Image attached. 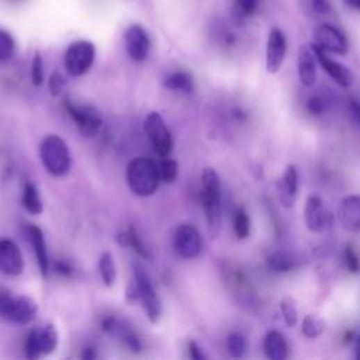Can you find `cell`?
<instances>
[{
  "instance_id": "1",
  "label": "cell",
  "mask_w": 360,
  "mask_h": 360,
  "mask_svg": "<svg viewBox=\"0 0 360 360\" xmlns=\"http://www.w3.org/2000/svg\"><path fill=\"white\" fill-rule=\"evenodd\" d=\"M127 183L137 196H152L161 183L158 165L149 158L133 159L127 166Z\"/></svg>"
},
{
  "instance_id": "2",
  "label": "cell",
  "mask_w": 360,
  "mask_h": 360,
  "mask_svg": "<svg viewBox=\"0 0 360 360\" xmlns=\"http://www.w3.org/2000/svg\"><path fill=\"white\" fill-rule=\"evenodd\" d=\"M202 183V199L206 210L208 231L211 236L215 238L221 229V183L217 172L211 167H207L203 172Z\"/></svg>"
},
{
  "instance_id": "3",
  "label": "cell",
  "mask_w": 360,
  "mask_h": 360,
  "mask_svg": "<svg viewBox=\"0 0 360 360\" xmlns=\"http://www.w3.org/2000/svg\"><path fill=\"white\" fill-rule=\"evenodd\" d=\"M40 156L45 169L52 176H65L71 169V152L61 137L54 134L47 136L41 141Z\"/></svg>"
},
{
  "instance_id": "4",
  "label": "cell",
  "mask_w": 360,
  "mask_h": 360,
  "mask_svg": "<svg viewBox=\"0 0 360 360\" xmlns=\"http://www.w3.org/2000/svg\"><path fill=\"white\" fill-rule=\"evenodd\" d=\"M38 313V306L31 297H15L8 288L0 287V317L15 324H28Z\"/></svg>"
},
{
  "instance_id": "5",
  "label": "cell",
  "mask_w": 360,
  "mask_h": 360,
  "mask_svg": "<svg viewBox=\"0 0 360 360\" xmlns=\"http://www.w3.org/2000/svg\"><path fill=\"white\" fill-rule=\"evenodd\" d=\"M134 277H136V297L142 303L144 310L149 321L156 322L162 316L161 300L156 294L154 283L151 280L149 273L141 263L134 265Z\"/></svg>"
},
{
  "instance_id": "6",
  "label": "cell",
  "mask_w": 360,
  "mask_h": 360,
  "mask_svg": "<svg viewBox=\"0 0 360 360\" xmlns=\"http://www.w3.org/2000/svg\"><path fill=\"white\" fill-rule=\"evenodd\" d=\"M96 56L95 45L90 41H76L69 45L65 54V69L74 76H83L93 65Z\"/></svg>"
},
{
  "instance_id": "7",
  "label": "cell",
  "mask_w": 360,
  "mask_h": 360,
  "mask_svg": "<svg viewBox=\"0 0 360 360\" xmlns=\"http://www.w3.org/2000/svg\"><path fill=\"white\" fill-rule=\"evenodd\" d=\"M145 131L149 141L152 142L155 152L161 158H167L173 148V140L159 113L148 114L145 120Z\"/></svg>"
},
{
  "instance_id": "8",
  "label": "cell",
  "mask_w": 360,
  "mask_h": 360,
  "mask_svg": "<svg viewBox=\"0 0 360 360\" xmlns=\"http://www.w3.org/2000/svg\"><path fill=\"white\" fill-rule=\"evenodd\" d=\"M65 108L76 123L78 130L85 137H95L103 124L100 113L92 106H78L71 100H65Z\"/></svg>"
},
{
  "instance_id": "9",
  "label": "cell",
  "mask_w": 360,
  "mask_h": 360,
  "mask_svg": "<svg viewBox=\"0 0 360 360\" xmlns=\"http://www.w3.org/2000/svg\"><path fill=\"white\" fill-rule=\"evenodd\" d=\"M58 332L54 325H47L41 329H33L26 341V356L28 359H38L49 354L56 349Z\"/></svg>"
},
{
  "instance_id": "10",
  "label": "cell",
  "mask_w": 360,
  "mask_h": 360,
  "mask_svg": "<svg viewBox=\"0 0 360 360\" xmlns=\"http://www.w3.org/2000/svg\"><path fill=\"white\" fill-rule=\"evenodd\" d=\"M173 244L176 252L185 259L197 258L203 249L202 235L192 224H183L176 229Z\"/></svg>"
},
{
  "instance_id": "11",
  "label": "cell",
  "mask_w": 360,
  "mask_h": 360,
  "mask_svg": "<svg viewBox=\"0 0 360 360\" xmlns=\"http://www.w3.org/2000/svg\"><path fill=\"white\" fill-rule=\"evenodd\" d=\"M314 41L316 47L335 55H346L349 49L346 37L341 30L331 24L318 26L314 33Z\"/></svg>"
},
{
  "instance_id": "12",
  "label": "cell",
  "mask_w": 360,
  "mask_h": 360,
  "mask_svg": "<svg viewBox=\"0 0 360 360\" xmlns=\"http://www.w3.org/2000/svg\"><path fill=\"white\" fill-rule=\"evenodd\" d=\"M287 52V41L281 30L272 28L266 44V71L277 74L281 68Z\"/></svg>"
},
{
  "instance_id": "13",
  "label": "cell",
  "mask_w": 360,
  "mask_h": 360,
  "mask_svg": "<svg viewBox=\"0 0 360 360\" xmlns=\"http://www.w3.org/2000/svg\"><path fill=\"white\" fill-rule=\"evenodd\" d=\"M126 48L130 58L136 63H142L147 59L151 48L149 35L142 26H130L126 31Z\"/></svg>"
},
{
  "instance_id": "14",
  "label": "cell",
  "mask_w": 360,
  "mask_h": 360,
  "mask_svg": "<svg viewBox=\"0 0 360 360\" xmlns=\"http://www.w3.org/2000/svg\"><path fill=\"white\" fill-rule=\"evenodd\" d=\"M313 49L316 52L317 61L320 63V65L322 67V69L342 88H350L354 82V76L352 74V71L349 68H346L345 65H342L341 63L334 61L332 58L328 56V52L322 51L321 48L313 45Z\"/></svg>"
},
{
  "instance_id": "15",
  "label": "cell",
  "mask_w": 360,
  "mask_h": 360,
  "mask_svg": "<svg viewBox=\"0 0 360 360\" xmlns=\"http://www.w3.org/2000/svg\"><path fill=\"white\" fill-rule=\"evenodd\" d=\"M0 270L10 276H19L24 270L23 255L9 239H0Z\"/></svg>"
},
{
  "instance_id": "16",
  "label": "cell",
  "mask_w": 360,
  "mask_h": 360,
  "mask_svg": "<svg viewBox=\"0 0 360 360\" xmlns=\"http://www.w3.org/2000/svg\"><path fill=\"white\" fill-rule=\"evenodd\" d=\"M338 220L347 232H360V196L352 195L342 200L338 210Z\"/></svg>"
},
{
  "instance_id": "17",
  "label": "cell",
  "mask_w": 360,
  "mask_h": 360,
  "mask_svg": "<svg viewBox=\"0 0 360 360\" xmlns=\"http://www.w3.org/2000/svg\"><path fill=\"white\" fill-rule=\"evenodd\" d=\"M306 225L311 232H321L328 225V211L324 207V202L320 196H310L304 207Z\"/></svg>"
},
{
  "instance_id": "18",
  "label": "cell",
  "mask_w": 360,
  "mask_h": 360,
  "mask_svg": "<svg viewBox=\"0 0 360 360\" xmlns=\"http://www.w3.org/2000/svg\"><path fill=\"white\" fill-rule=\"evenodd\" d=\"M298 76L300 82L310 88L317 81V56L311 47L302 45L298 51Z\"/></svg>"
},
{
  "instance_id": "19",
  "label": "cell",
  "mask_w": 360,
  "mask_h": 360,
  "mask_svg": "<svg viewBox=\"0 0 360 360\" xmlns=\"http://www.w3.org/2000/svg\"><path fill=\"white\" fill-rule=\"evenodd\" d=\"M298 193V172L295 165H288L279 183V199L286 208L294 206Z\"/></svg>"
},
{
  "instance_id": "20",
  "label": "cell",
  "mask_w": 360,
  "mask_h": 360,
  "mask_svg": "<svg viewBox=\"0 0 360 360\" xmlns=\"http://www.w3.org/2000/svg\"><path fill=\"white\" fill-rule=\"evenodd\" d=\"M103 329L108 334L117 335L120 339H123L127 343V346L134 352H140L142 349V343L138 335L127 324L114 317H108L103 321Z\"/></svg>"
},
{
  "instance_id": "21",
  "label": "cell",
  "mask_w": 360,
  "mask_h": 360,
  "mask_svg": "<svg viewBox=\"0 0 360 360\" xmlns=\"http://www.w3.org/2000/svg\"><path fill=\"white\" fill-rule=\"evenodd\" d=\"M27 231H28L31 245L34 248L38 268H40L42 276L47 277L48 272H49V259H48V251H47V245H45L44 234H42L41 228L37 225H30Z\"/></svg>"
},
{
  "instance_id": "22",
  "label": "cell",
  "mask_w": 360,
  "mask_h": 360,
  "mask_svg": "<svg viewBox=\"0 0 360 360\" xmlns=\"http://www.w3.org/2000/svg\"><path fill=\"white\" fill-rule=\"evenodd\" d=\"M263 349L270 360H284L288 356V346L284 335L279 331H269L263 341Z\"/></svg>"
},
{
  "instance_id": "23",
  "label": "cell",
  "mask_w": 360,
  "mask_h": 360,
  "mask_svg": "<svg viewBox=\"0 0 360 360\" xmlns=\"http://www.w3.org/2000/svg\"><path fill=\"white\" fill-rule=\"evenodd\" d=\"M165 86L169 90L182 92V93H190L195 89L193 78L188 72H174L169 75L165 81Z\"/></svg>"
},
{
  "instance_id": "24",
  "label": "cell",
  "mask_w": 360,
  "mask_h": 360,
  "mask_svg": "<svg viewBox=\"0 0 360 360\" xmlns=\"http://www.w3.org/2000/svg\"><path fill=\"white\" fill-rule=\"evenodd\" d=\"M268 268L277 273L290 272L294 268V258L284 251H276L268 256Z\"/></svg>"
},
{
  "instance_id": "25",
  "label": "cell",
  "mask_w": 360,
  "mask_h": 360,
  "mask_svg": "<svg viewBox=\"0 0 360 360\" xmlns=\"http://www.w3.org/2000/svg\"><path fill=\"white\" fill-rule=\"evenodd\" d=\"M234 232L239 239H247L251 234V218L244 207H238L235 210Z\"/></svg>"
},
{
  "instance_id": "26",
  "label": "cell",
  "mask_w": 360,
  "mask_h": 360,
  "mask_svg": "<svg viewBox=\"0 0 360 360\" xmlns=\"http://www.w3.org/2000/svg\"><path fill=\"white\" fill-rule=\"evenodd\" d=\"M23 206H24V208H26L28 213H31V214H34V215H38V214L42 213V202H41L38 189H37L33 183H28V185H26V188H24Z\"/></svg>"
},
{
  "instance_id": "27",
  "label": "cell",
  "mask_w": 360,
  "mask_h": 360,
  "mask_svg": "<svg viewBox=\"0 0 360 360\" xmlns=\"http://www.w3.org/2000/svg\"><path fill=\"white\" fill-rule=\"evenodd\" d=\"M99 270H100L103 283H104L106 286H108V287L113 286L114 281H115V277H117V269H115L114 259H113V256H111L108 252H104V254L100 256V261H99Z\"/></svg>"
},
{
  "instance_id": "28",
  "label": "cell",
  "mask_w": 360,
  "mask_h": 360,
  "mask_svg": "<svg viewBox=\"0 0 360 360\" xmlns=\"http://www.w3.org/2000/svg\"><path fill=\"white\" fill-rule=\"evenodd\" d=\"M118 239H120V243H122L123 245H127V247H131L140 256H142V258H148V252H147V249H145V247H144V244L141 243V239H140V236H138V234L136 232V229H133V228H130L127 232H124V234H122L118 236Z\"/></svg>"
},
{
  "instance_id": "29",
  "label": "cell",
  "mask_w": 360,
  "mask_h": 360,
  "mask_svg": "<svg viewBox=\"0 0 360 360\" xmlns=\"http://www.w3.org/2000/svg\"><path fill=\"white\" fill-rule=\"evenodd\" d=\"M227 347L232 357H243L247 352V339L243 334L232 332L227 339Z\"/></svg>"
},
{
  "instance_id": "30",
  "label": "cell",
  "mask_w": 360,
  "mask_h": 360,
  "mask_svg": "<svg viewBox=\"0 0 360 360\" xmlns=\"http://www.w3.org/2000/svg\"><path fill=\"white\" fill-rule=\"evenodd\" d=\"M159 167V174H161V182L163 183H173L177 173H179V166L177 162L169 158H163V161L158 165Z\"/></svg>"
},
{
  "instance_id": "31",
  "label": "cell",
  "mask_w": 360,
  "mask_h": 360,
  "mask_svg": "<svg viewBox=\"0 0 360 360\" xmlns=\"http://www.w3.org/2000/svg\"><path fill=\"white\" fill-rule=\"evenodd\" d=\"M324 331V322L320 317L314 316V314H309L304 321H303V334L310 338L314 339L317 336H320Z\"/></svg>"
},
{
  "instance_id": "32",
  "label": "cell",
  "mask_w": 360,
  "mask_h": 360,
  "mask_svg": "<svg viewBox=\"0 0 360 360\" xmlns=\"http://www.w3.org/2000/svg\"><path fill=\"white\" fill-rule=\"evenodd\" d=\"M15 51L16 42L13 37L8 31L0 28V61H8L15 55Z\"/></svg>"
},
{
  "instance_id": "33",
  "label": "cell",
  "mask_w": 360,
  "mask_h": 360,
  "mask_svg": "<svg viewBox=\"0 0 360 360\" xmlns=\"http://www.w3.org/2000/svg\"><path fill=\"white\" fill-rule=\"evenodd\" d=\"M280 310H281V314H283V318L286 321V324L288 327H294L297 324V309H295V304L293 300L290 297L281 300L280 303Z\"/></svg>"
},
{
  "instance_id": "34",
  "label": "cell",
  "mask_w": 360,
  "mask_h": 360,
  "mask_svg": "<svg viewBox=\"0 0 360 360\" xmlns=\"http://www.w3.org/2000/svg\"><path fill=\"white\" fill-rule=\"evenodd\" d=\"M343 261H345V266L350 273H360V258L357 255V252L354 251V248L352 245H347L345 248V254H343Z\"/></svg>"
},
{
  "instance_id": "35",
  "label": "cell",
  "mask_w": 360,
  "mask_h": 360,
  "mask_svg": "<svg viewBox=\"0 0 360 360\" xmlns=\"http://www.w3.org/2000/svg\"><path fill=\"white\" fill-rule=\"evenodd\" d=\"M235 8L239 15L249 17L258 10V0H235Z\"/></svg>"
},
{
  "instance_id": "36",
  "label": "cell",
  "mask_w": 360,
  "mask_h": 360,
  "mask_svg": "<svg viewBox=\"0 0 360 360\" xmlns=\"http://www.w3.org/2000/svg\"><path fill=\"white\" fill-rule=\"evenodd\" d=\"M31 78L35 86H41L44 82V64H42V58L38 52L34 55V59H33Z\"/></svg>"
},
{
  "instance_id": "37",
  "label": "cell",
  "mask_w": 360,
  "mask_h": 360,
  "mask_svg": "<svg viewBox=\"0 0 360 360\" xmlns=\"http://www.w3.org/2000/svg\"><path fill=\"white\" fill-rule=\"evenodd\" d=\"M307 108L311 114H322L327 108V103H325V99L321 97V96H313L309 103H307Z\"/></svg>"
},
{
  "instance_id": "38",
  "label": "cell",
  "mask_w": 360,
  "mask_h": 360,
  "mask_svg": "<svg viewBox=\"0 0 360 360\" xmlns=\"http://www.w3.org/2000/svg\"><path fill=\"white\" fill-rule=\"evenodd\" d=\"M347 110L350 117L353 118V122L356 124L360 126V100L356 97L349 99V104H347Z\"/></svg>"
},
{
  "instance_id": "39",
  "label": "cell",
  "mask_w": 360,
  "mask_h": 360,
  "mask_svg": "<svg viewBox=\"0 0 360 360\" xmlns=\"http://www.w3.org/2000/svg\"><path fill=\"white\" fill-rule=\"evenodd\" d=\"M64 78L59 75V74H54L49 79V89H51V93L54 96H58L59 93H61L63 88H64Z\"/></svg>"
},
{
  "instance_id": "40",
  "label": "cell",
  "mask_w": 360,
  "mask_h": 360,
  "mask_svg": "<svg viewBox=\"0 0 360 360\" xmlns=\"http://www.w3.org/2000/svg\"><path fill=\"white\" fill-rule=\"evenodd\" d=\"M311 6L317 15H328L331 10L328 0H311Z\"/></svg>"
},
{
  "instance_id": "41",
  "label": "cell",
  "mask_w": 360,
  "mask_h": 360,
  "mask_svg": "<svg viewBox=\"0 0 360 360\" xmlns=\"http://www.w3.org/2000/svg\"><path fill=\"white\" fill-rule=\"evenodd\" d=\"M189 350H190L192 359H195V360H203L204 359V354L202 353V350H200V347L196 342L189 343Z\"/></svg>"
},
{
  "instance_id": "42",
  "label": "cell",
  "mask_w": 360,
  "mask_h": 360,
  "mask_svg": "<svg viewBox=\"0 0 360 360\" xmlns=\"http://www.w3.org/2000/svg\"><path fill=\"white\" fill-rule=\"evenodd\" d=\"M55 270L58 273H61V275H71V272H72L71 266L68 263H65V262H56Z\"/></svg>"
},
{
  "instance_id": "43",
  "label": "cell",
  "mask_w": 360,
  "mask_h": 360,
  "mask_svg": "<svg viewBox=\"0 0 360 360\" xmlns=\"http://www.w3.org/2000/svg\"><path fill=\"white\" fill-rule=\"evenodd\" d=\"M345 5L349 6L350 9H354V10H360V0H343Z\"/></svg>"
},
{
  "instance_id": "44",
  "label": "cell",
  "mask_w": 360,
  "mask_h": 360,
  "mask_svg": "<svg viewBox=\"0 0 360 360\" xmlns=\"http://www.w3.org/2000/svg\"><path fill=\"white\" fill-rule=\"evenodd\" d=\"M354 356L357 360H360V335H357L354 339Z\"/></svg>"
}]
</instances>
